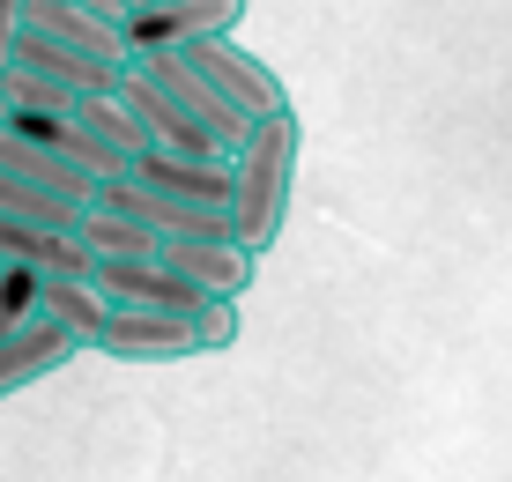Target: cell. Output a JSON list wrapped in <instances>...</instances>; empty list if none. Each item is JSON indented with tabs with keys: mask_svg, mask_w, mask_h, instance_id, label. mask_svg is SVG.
<instances>
[{
	"mask_svg": "<svg viewBox=\"0 0 512 482\" xmlns=\"http://www.w3.org/2000/svg\"><path fill=\"white\" fill-rule=\"evenodd\" d=\"M297 156H305V127H297V112L253 119L245 149L231 156V230H238V245L253 260L282 238L290 186H297Z\"/></svg>",
	"mask_w": 512,
	"mask_h": 482,
	"instance_id": "cell-1",
	"label": "cell"
},
{
	"mask_svg": "<svg viewBox=\"0 0 512 482\" xmlns=\"http://www.w3.org/2000/svg\"><path fill=\"white\" fill-rule=\"evenodd\" d=\"M186 60L201 67V75L216 82L245 119H275V112H290V97H282V75H275L268 60H260V52H245L238 38H201V45H186Z\"/></svg>",
	"mask_w": 512,
	"mask_h": 482,
	"instance_id": "cell-2",
	"label": "cell"
},
{
	"mask_svg": "<svg viewBox=\"0 0 512 482\" xmlns=\"http://www.w3.org/2000/svg\"><path fill=\"white\" fill-rule=\"evenodd\" d=\"M97 290L112 297V305H134V312H179V319H201L216 297L193 290V282L171 267L164 253L156 260H97Z\"/></svg>",
	"mask_w": 512,
	"mask_h": 482,
	"instance_id": "cell-3",
	"label": "cell"
},
{
	"mask_svg": "<svg viewBox=\"0 0 512 482\" xmlns=\"http://www.w3.org/2000/svg\"><path fill=\"white\" fill-rule=\"evenodd\" d=\"M238 15H245V0H179V8L119 15V30H127V52H186L201 38H231Z\"/></svg>",
	"mask_w": 512,
	"mask_h": 482,
	"instance_id": "cell-4",
	"label": "cell"
},
{
	"mask_svg": "<svg viewBox=\"0 0 512 482\" xmlns=\"http://www.w3.org/2000/svg\"><path fill=\"white\" fill-rule=\"evenodd\" d=\"M119 104H127V112L141 119V127H149V141L156 149H179V156H223V141L201 127V119L186 112L179 97H171L164 82L149 75V67L141 60H127V82H119ZM223 164H231V156H223Z\"/></svg>",
	"mask_w": 512,
	"mask_h": 482,
	"instance_id": "cell-5",
	"label": "cell"
},
{
	"mask_svg": "<svg viewBox=\"0 0 512 482\" xmlns=\"http://www.w3.org/2000/svg\"><path fill=\"white\" fill-rule=\"evenodd\" d=\"M97 349L119 356V364H171V356H201V349H193V319H179V312H134V305H112Z\"/></svg>",
	"mask_w": 512,
	"mask_h": 482,
	"instance_id": "cell-6",
	"label": "cell"
},
{
	"mask_svg": "<svg viewBox=\"0 0 512 482\" xmlns=\"http://www.w3.org/2000/svg\"><path fill=\"white\" fill-rule=\"evenodd\" d=\"M127 178H141V186H156V193H171V201H186V208H216V216H231V164H223V156L149 149Z\"/></svg>",
	"mask_w": 512,
	"mask_h": 482,
	"instance_id": "cell-7",
	"label": "cell"
},
{
	"mask_svg": "<svg viewBox=\"0 0 512 482\" xmlns=\"http://www.w3.org/2000/svg\"><path fill=\"white\" fill-rule=\"evenodd\" d=\"M75 356H82V342L60 327V319H30L23 334H0V401L52 379V371H67Z\"/></svg>",
	"mask_w": 512,
	"mask_h": 482,
	"instance_id": "cell-8",
	"label": "cell"
},
{
	"mask_svg": "<svg viewBox=\"0 0 512 482\" xmlns=\"http://www.w3.org/2000/svg\"><path fill=\"white\" fill-rule=\"evenodd\" d=\"M23 30H38L52 45H75V52H97V60H134L127 30L112 15H90L82 0H23Z\"/></svg>",
	"mask_w": 512,
	"mask_h": 482,
	"instance_id": "cell-9",
	"label": "cell"
},
{
	"mask_svg": "<svg viewBox=\"0 0 512 482\" xmlns=\"http://www.w3.org/2000/svg\"><path fill=\"white\" fill-rule=\"evenodd\" d=\"M0 171L30 178V186H45V193H60V201H82V208L97 201V178H90V171H75V164H67V156H52L45 141L15 134L8 119H0Z\"/></svg>",
	"mask_w": 512,
	"mask_h": 482,
	"instance_id": "cell-10",
	"label": "cell"
},
{
	"mask_svg": "<svg viewBox=\"0 0 512 482\" xmlns=\"http://www.w3.org/2000/svg\"><path fill=\"white\" fill-rule=\"evenodd\" d=\"M164 260L179 267L193 290H208V297H245V282H253V253H245L238 238H216V245H164Z\"/></svg>",
	"mask_w": 512,
	"mask_h": 482,
	"instance_id": "cell-11",
	"label": "cell"
},
{
	"mask_svg": "<svg viewBox=\"0 0 512 482\" xmlns=\"http://www.w3.org/2000/svg\"><path fill=\"white\" fill-rule=\"evenodd\" d=\"M45 319H60L82 349H97L104 319H112V297H104L97 282H45Z\"/></svg>",
	"mask_w": 512,
	"mask_h": 482,
	"instance_id": "cell-12",
	"label": "cell"
},
{
	"mask_svg": "<svg viewBox=\"0 0 512 482\" xmlns=\"http://www.w3.org/2000/svg\"><path fill=\"white\" fill-rule=\"evenodd\" d=\"M75 238L90 245L97 260H156V253H164V245H156L134 216H112V208H97V201H90V216L75 223Z\"/></svg>",
	"mask_w": 512,
	"mask_h": 482,
	"instance_id": "cell-13",
	"label": "cell"
},
{
	"mask_svg": "<svg viewBox=\"0 0 512 482\" xmlns=\"http://www.w3.org/2000/svg\"><path fill=\"white\" fill-rule=\"evenodd\" d=\"M75 119H82V127H90V134L104 141V149H119L127 164H141V156L156 149V141H149V127H141V119H134L119 97H82V104H75Z\"/></svg>",
	"mask_w": 512,
	"mask_h": 482,
	"instance_id": "cell-14",
	"label": "cell"
},
{
	"mask_svg": "<svg viewBox=\"0 0 512 482\" xmlns=\"http://www.w3.org/2000/svg\"><path fill=\"white\" fill-rule=\"evenodd\" d=\"M30 319H45V275L0 260V334H23Z\"/></svg>",
	"mask_w": 512,
	"mask_h": 482,
	"instance_id": "cell-15",
	"label": "cell"
},
{
	"mask_svg": "<svg viewBox=\"0 0 512 482\" xmlns=\"http://www.w3.org/2000/svg\"><path fill=\"white\" fill-rule=\"evenodd\" d=\"M0 97H8V112H75V104H82L75 89L30 75V67H8V75H0Z\"/></svg>",
	"mask_w": 512,
	"mask_h": 482,
	"instance_id": "cell-16",
	"label": "cell"
},
{
	"mask_svg": "<svg viewBox=\"0 0 512 482\" xmlns=\"http://www.w3.org/2000/svg\"><path fill=\"white\" fill-rule=\"evenodd\" d=\"M238 342V297H216V305H208L201 319H193V349H231Z\"/></svg>",
	"mask_w": 512,
	"mask_h": 482,
	"instance_id": "cell-17",
	"label": "cell"
},
{
	"mask_svg": "<svg viewBox=\"0 0 512 482\" xmlns=\"http://www.w3.org/2000/svg\"><path fill=\"white\" fill-rule=\"evenodd\" d=\"M15 38H23V0H0V75L15 67Z\"/></svg>",
	"mask_w": 512,
	"mask_h": 482,
	"instance_id": "cell-18",
	"label": "cell"
},
{
	"mask_svg": "<svg viewBox=\"0 0 512 482\" xmlns=\"http://www.w3.org/2000/svg\"><path fill=\"white\" fill-rule=\"evenodd\" d=\"M82 8H90V15H112V23H119V0H82Z\"/></svg>",
	"mask_w": 512,
	"mask_h": 482,
	"instance_id": "cell-19",
	"label": "cell"
},
{
	"mask_svg": "<svg viewBox=\"0 0 512 482\" xmlns=\"http://www.w3.org/2000/svg\"><path fill=\"white\" fill-rule=\"evenodd\" d=\"M134 8H141V0H119V15H134Z\"/></svg>",
	"mask_w": 512,
	"mask_h": 482,
	"instance_id": "cell-20",
	"label": "cell"
},
{
	"mask_svg": "<svg viewBox=\"0 0 512 482\" xmlns=\"http://www.w3.org/2000/svg\"><path fill=\"white\" fill-rule=\"evenodd\" d=\"M0 119H8V97H0Z\"/></svg>",
	"mask_w": 512,
	"mask_h": 482,
	"instance_id": "cell-21",
	"label": "cell"
}]
</instances>
